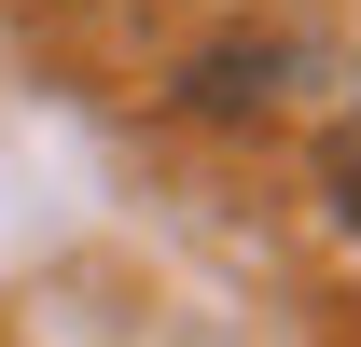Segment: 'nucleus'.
<instances>
[]
</instances>
